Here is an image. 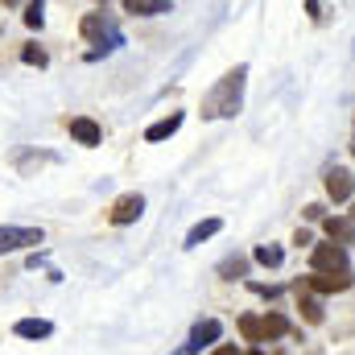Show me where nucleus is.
Listing matches in <instances>:
<instances>
[{"label": "nucleus", "instance_id": "obj_17", "mask_svg": "<svg viewBox=\"0 0 355 355\" xmlns=\"http://www.w3.org/2000/svg\"><path fill=\"white\" fill-rule=\"evenodd\" d=\"M240 335H244L248 343H265V327H261V318H257V314H244V318H240Z\"/></svg>", "mask_w": 355, "mask_h": 355}, {"label": "nucleus", "instance_id": "obj_4", "mask_svg": "<svg viewBox=\"0 0 355 355\" xmlns=\"http://www.w3.org/2000/svg\"><path fill=\"white\" fill-rule=\"evenodd\" d=\"M314 272H343L347 268V248L343 244H314Z\"/></svg>", "mask_w": 355, "mask_h": 355}, {"label": "nucleus", "instance_id": "obj_25", "mask_svg": "<svg viewBox=\"0 0 355 355\" xmlns=\"http://www.w3.org/2000/svg\"><path fill=\"white\" fill-rule=\"evenodd\" d=\"M215 355H244V352H240V347H232V343H227V347H215Z\"/></svg>", "mask_w": 355, "mask_h": 355}, {"label": "nucleus", "instance_id": "obj_12", "mask_svg": "<svg viewBox=\"0 0 355 355\" xmlns=\"http://www.w3.org/2000/svg\"><path fill=\"white\" fill-rule=\"evenodd\" d=\"M12 331H17L21 339H50V335H54V322H46V318H21Z\"/></svg>", "mask_w": 355, "mask_h": 355}, {"label": "nucleus", "instance_id": "obj_23", "mask_svg": "<svg viewBox=\"0 0 355 355\" xmlns=\"http://www.w3.org/2000/svg\"><path fill=\"white\" fill-rule=\"evenodd\" d=\"M293 244H297V248H310V244H314V236H310L306 227H297V236H293Z\"/></svg>", "mask_w": 355, "mask_h": 355}, {"label": "nucleus", "instance_id": "obj_13", "mask_svg": "<svg viewBox=\"0 0 355 355\" xmlns=\"http://www.w3.org/2000/svg\"><path fill=\"white\" fill-rule=\"evenodd\" d=\"M79 29H83V37H91V42L112 37V25H107V17H103V12H87V17L79 21Z\"/></svg>", "mask_w": 355, "mask_h": 355}, {"label": "nucleus", "instance_id": "obj_16", "mask_svg": "<svg viewBox=\"0 0 355 355\" xmlns=\"http://www.w3.org/2000/svg\"><path fill=\"white\" fill-rule=\"evenodd\" d=\"M261 327H265V343H268V339L289 335V318H285V314H277V310H268L265 318H261Z\"/></svg>", "mask_w": 355, "mask_h": 355}, {"label": "nucleus", "instance_id": "obj_22", "mask_svg": "<svg viewBox=\"0 0 355 355\" xmlns=\"http://www.w3.org/2000/svg\"><path fill=\"white\" fill-rule=\"evenodd\" d=\"M306 219H327V207H322V202H310V207H306Z\"/></svg>", "mask_w": 355, "mask_h": 355}, {"label": "nucleus", "instance_id": "obj_20", "mask_svg": "<svg viewBox=\"0 0 355 355\" xmlns=\"http://www.w3.org/2000/svg\"><path fill=\"white\" fill-rule=\"evenodd\" d=\"M21 62H25V67H46V50L25 46V50H21Z\"/></svg>", "mask_w": 355, "mask_h": 355}, {"label": "nucleus", "instance_id": "obj_10", "mask_svg": "<svg viewBox=\"0 0 355 355\" xmlns=\"http://www.w3.org/2000/svg\"><path fill=\"white\" fill-rule=\"evenodd\" d=\"M182 120H186L182 112H170L166 120H157V124H149V128H145V141H149V145H157V141H166V137H174L178 128H182Z\"/></svg>", "mask_w": 355, "mask_h": 355}, {"label": "nucleus", "instance_id": "obj_24", "mask_svg": "<svg viewBox=\"0 0 355 355\" xmlns=\"http://www.w3.org/2000/svg\"><path fill=\"white\" fill-rule=\"evenodd\" d=\"M252 289H257V293H261V297H277V293H281V289H277V285H252Z\"/></svg>", "mask_w": 355, "mask_h": 355}, {"label": "nucleus", "instance_id": "obj_18", "mask_svg": "<svg viewBox=\"0 0 355 355\" xmlns=\"http://www.w3.org/2000/svg\"><path fill=\"white\" fill-rule=\"evenodd\" d=\"M252 257H257V265H265V268H277L281 261H285V252H281L277 244H261V248H257Z\"/></svg>", "mask_w": 355, "mask_h": 355}, {"label": "nucleus", "instance_id": "obj_9", "mask_svg": "<svg viewBox=\"0 0 355 355\" xmlns=\"http://www.w3.org/2000/svg\"><path fill=\"white\" fill-rule=\"evenodd\" d=\"M71 137H75L79 145H87V149H95V145L103 141V128H99V124H95L91 116H75V120H71Z\"/></svg>", "mask_w": 355, "mask_h": 355}, {"label": "nucleus", "instance_id": "obj_8", "mask_svg": "<svg viewBox=\"0 0 355 355\" xmlns=\"http://www.w3.org/2000/svg\"><path fill=\"white\" fill-rule=\"evenodd\" d=\"M322 232H327V240H335V244H355V219H343V215H327L322 219Z\"/></svg>", "mask_w": 355, "mask_h": 355}, {"label": "nucleus", "instance_id": "obj_14", "mask_svg": "<svg viewBox=\"0 0 355 355\" xmlns=\"http://www.w3.org/2000/svg\"><path fill=\"white\" fill-rule=\"evenodd\" d=\"M219 227H223V219H202V223H194V227L186 232V248H198L202 240L219 236Z\"/></svg>", "mask_w": 355, "mask_h": 355}, {"label": "nucleus", "instance_id": "obj_5", "mask_svg": "<svg viewBox=\"0 0 355 355\" xmlns=\"http://www.w3.org/2000/svg\"><path fill=\"white\" fill-rule=\"evenodd\" d=\"M141 215H145V198H141V194H120L116 207H112V223H116V227H128V223H137Z\"/></svg>", "mask_w": 355, "mask_h": 355}, {"label": "nucleus", "instance_id": "obj_19", "mask_svg": "<svg viewBox=\"0 0 355 355\" xmlns=\"http://www.w3.org/2000/svg\"><path fill=\"white\" fill-rule=\"evenodd\" d=\"M248 272V261L244 257H227L223 265H219V277H227V281H236V277H244Z\"/></svg>", "mask_w": 355, "mask_h": 355}, {"label": "nucleus", "instance_id": "obj_11", "mask_svg": "<svg viewBox=\"0 0 355 355\" xmlns=\"http://www.w3.org/2000/svg\"><path fill=\"white\" fill-rule=\"evenodd\" d=\"M297 310H302V318L310 322V327H318L327 314H322V297H314L310 289H297Z\"/></svg>", "mask_w": 355, "mask_h": 355}, {"label": "nucleus", "instance_id": "obj_6", "mask_svg": "<svg viewBox=\"0 0 355 355\" xmlns=\"http://www.w3.org/2000/svg\"><path fill=\"white\" fill-rule=\"evenodd\" d=\"M219 335H223V322H219V318H202V322H194L186 352H202V347H215V343H219Z\"/></svg>", "mask_w": 355, "mask_h": 355}, {"label": "nucleus", "instance_id": "obj_7", "mask_svg": "<svg viewBox=\"0 0 355 355\" xmlns=\"http://www.w3.org/2000/svg\"><path fill=\"white\" fill-rule=\"evenodd\" d=\"M352 194H355V178H352V170L335 166V170L327 174V198H331V202H347Z\"/></svg>", "mask_w": 355, "mask_h": 355}, {"label": "nucleus", "instance_id": "obj_3", "mask_svg": "<svg viewBox=\"0 0 355 355\" xmlns=\"http://www.w3.org/2000/svg\"><path fill=\"white\" fill-rule=\"evenodd\" d=\"M42 244V227H0V257Z\"/></svg>", "mask_w": 355, "mask_h": 355}, {"label": "nucleus", "instance_id": "obj_2", "mask_svg": "<svg viewBox=\"0 0 355 355\" xmlns=\"http://www.w3.org/2000/svg\"><path fill=\"white\" fill-rule=\"evenodd\" d=\"M352 268H343V272H310L306 281H297V289H310V293H343V289H352Z\"/></svg>", "mask_w": 355, "mask_h": 355}, {"label": "nucleus", "instance_id": "obj_27", "mask_svg": "<svg viewBox=\"0 0 355 355\" xmlns=\"http://www.w3.org/2000/svg\"><path fill=\"white\" fill-rule=\"evenodd\" d=\"M244 355H265V352H261V347H252V352H244Z\"/></svg>", "mask_w": 355, "mask_h": 355}, {"label": "nucleus", "instance_id": "obj_15", "mask_svg": "<svg viewBox=\"0 0 355 355\" xmlns=\"http://www.w3.org/2000/svg\"><path fill=\"white\" fill-rule=\"evenodd\" d=\"M124 12H132V17H162V12H170V0H124Z\"/></svg>", "mask_w": 355, "mask_h": 355}, {"label": "nucleus", "instance_id": "obj_28", "mask_svg": "<svg viewBox=\"0 0 355 355\" xmlns=\"http://www.w3.org/2000/svg\"><path fill=\"white\" fill-rule=\"evenodd\" d=\"M4 4H17V0H4Z\"/></svg>", "mask_w": 355, "mask_h": 355}, {"label": "nucleus", "instance_id": "obj_21", "mask_svg": "<svg viewBox=\"0 0 355 355\" xmlns=\"http://www.w3.org/2000/svg\"><path fill=\"white\" fill-rule=\"evenodd\" d=\"M42 21H46V17H42V0H29V8H25V25H29V29H42Z\"/></svg>", "mask_w": 355, "mask_h": 355}, {"label": "nucleus", "instance_id": "obj_26", "mask_svg": "<svg viewBox=\"0 0 355 355\" xmlns=\"http://www.w3.org/2000/svg\"><path fill=\"white\" fill-rule=\"evenodd\" d=\"M310 17H318V0H310Z\"/></svg>", "mask_w": 355, "mask_h": 355}, {"label": "nucleus", "instance_id": "obj_1", "mask_svg": "<svg viewBox=\"0 0 355 355\" xmlns=\"http://www.w3.org/2000/svg\"><path fill=\"white\" fill-rule=\"evenodd\" d=\"M244 83H248V67L227 71L215 87L202 95V120H223V116H236V112H240V103H244Z\"/></svg>", "mask_w": 355, "mask_h": 355}, {"label": "nucleus", "instance_id": "obj_29", "mask_svg": "<svg viewBox=\"0 0 355 355\" xmlns=\"http://www.w3.org/2000/svg\"><path fill=\"white\" fill-rule=\"evenodd\" d=\"M352 219H355V211H352Z\"/></svg>", "mask_w": 355, "mask_h": 355}]
</instances>
